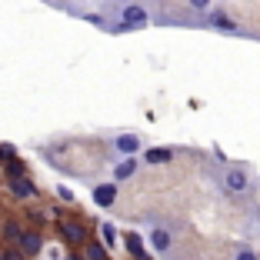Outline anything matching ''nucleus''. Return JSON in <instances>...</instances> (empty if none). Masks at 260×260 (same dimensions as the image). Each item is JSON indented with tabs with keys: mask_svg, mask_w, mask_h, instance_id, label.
<instances>
[{
	"mask_svg": "<svg viewBox=\"0 0 260 260\" xmlns=\"http://www.w3.org/2000/svg\"><path fill=\"white\" fill-rule=\"evenodd\" d=\"M177 150H170V147H150V150L140 153V164L144 167H167V164H174Z\"/></svg>",
	"mask_w": 260,
	"mask_h": 260,
	"instance_id": "obj_9",
	"label": "nucleus"
},
{
	"mask_svg": "<svg viewBox=\"0 0 260 260\" xmlns=\"http://www.w3.org/2000/svg\"><path fill=\"white\" fill-rule=\"evenodd\" d=\"M220 184L227 193H234V197H244V193H250L253 187V174L250 167H244V164H227L220 174Z\"/></svg>",
	"mask_w": 260,
	"mask_h": 260,
	"instance_id": "obj_2",
	"label": "nucleus"
},
{
	"mask_svg": "<svg viewBox=\"0 0 260 260\" xmlns=\"http://www.w3.org/2000/svg\"><path fill=\"white\" fill-rule=\"evenodd\" d=\"M7 187H10V193H14L17 200H23V204H34V200L40 197V187L34 184L30 177H23V180H7Z\"/></svg>",
	"mask_w": 260,
	"mask_h": 260,
	"instance_id": "obj_10",
	"label": "nucleus"
},
{
	"mask_svg": "<svg viewBox=\"0 0 260 260\" xmlns=\"http://www.w3.org/2000/svg\"><path fill=\"white\" fill-rule=\"evenodd\" d=\"M4 174H7V180H23V177H27V164H23L20 157H14V160L4 164Z\"/></svg>",
	"mask_w": 260,
	"mask_h": 260,
	"instance_id": "obj_15",
	"label": "nucleus"
},
{
	"mask_svg": "<svg viewBox=\"0 0 260 260\" xmlns=\"http://www.w3.org/2000/svg\"><path fill=\"white\" fill-rule=\"evenodd\" d=\"M207 23H210L214 30H220V34H230V37H237V34H240V23H234L227 14H223V10H210Z\"/></svg>",
	"mask_w": 260,
	"mask_h": 260,
	"instance_id": "obj_11",
	"label": "nucleus"
},
{
	"mask_svg": "<svg viewBox=\"0 0 260 260\" xmlns=\"http://www.w3.org/2000/svg\"><path fill=\"white\" fill-rule=\"evenodd\" d=\"M0 234H4V240H7V247H17V240H20L23 234V220L20 217H4V223H0Z\"/></svg>",
	"mask_w": 260,
	"mask_h": 260,
	"instance_id": "obj_12",
	"label": "nucleus"
},
{
	"mask_svg": "<svg viewBox=\"0 0 260 260\" xmlns=\"http://www.w3.org/2000/svg\"><path fill=\"white\" fill-rule=\"evenodd\" d=\"M123 250H127L134 260H140V257H144V253H147V247H144V240H140V234L127 230V234H123Z\"/></svg>",
	"mask_w": 260,
	"mask_h": 260,
	"instance_id": "obj_13",
	"label": "nucleus"
},
{
	"mask_svg": "<svg viewBox=\"0 0 260 260\" xmlns=\"http://www.w3.org/2000/svg\"><path fill=\"white\" fill-rule=\"evenodd\" d=\"M17 157V150L10 144H0V164H7V160H14Z\"/></svg>",
	"mask_w": 260,
	"mask_h": 260,
	"instance_id": "obj_20",
	"label": "nucleus"
},
{
	"mask_svg": "<svg viewBox=\"0 0 260 260\" xmlns=\"http://www.w3.org/2000/svg\"><path fill=\"white\" fill-rule=\"evenodd\" d=\"M4 260H27L17 247H4Z\"/></svg>",
	"mask_w": 260,
	"mask_h": 260,
	"instance_id": "obj_22",
	"label": "nucleus"
},
{
	"mask_svg": "<svg viewBox=\"0 0 260 260\" xmlns=\"http://www.w3.org/2000/svg\"><path fill=\"white\" fill-rule=\"evenodd\" d=\"M67 260H84V253H74V257H67Z\"/></svg>",
	"mask_w": 260,
	"mask_h": 260,
	"instance_id": "obj_23",
	"label": "nucleus"
},
{
	"mask_svg": "<svg viewBox=\"0 0 260 260\" xmlns=\"http://www.w3.org/2000/svg\"><path fill=\"white\" fill-rule=\"evenodd\" d=\"M77 17H80V20H87L90 27H97V30H110V23H114L110 17H104V14H90V10H80Z\"/></svg>",
	"mask_w": 260,
	"mask_h": 260,
	"instance_id": "obj_16",
	"label": "nucleus"
},
{
	"mask_svg": "<svg viewBox=\"0 0 260 260\" xmlns=\"http://www.w3.org/2000/svg\"><path fill=\"white\" fill-rule=\"evenodd\" d=\"M234 260H260V253L250 244H237L234 247Z\"/></svg>",
	"mask_w": 260,
	"mask_h": 260,
	"instance_id": "obj_17",
	"label": "nucleus"
},
{
	"mask_svg": "<svg viewBox=\"0 0 260 260\" xmlns=\"http://www.w3.org/2000/svg\"><path fill=\"white\" fill-rule=\"evenodd\" d=\"M80 253H84V260H110V250L104 247V240H93V237L84 244Z\"/></svg>",
	"mask_w": 260,
	"mask_h": 260,
	"instance_id": "obj_14",
	"label": "nucleus"
},
{
	"mask_svg": "<svg viewBox=\"0 0 260 260\" xmlns=\"http://www.w3.org/2000/svg\"><path fill=\"white\" fill-rule=\"evenodd\" d=\"M27 217H30V227H34V230H40V227L47 223V214L40 210V207H30V210H27Z\"/></svg>",
	"mask_w": 260,
	"mask_h": 260,
	"instance_id": "obj_19",
	"label": "nucleus"
},
{
	"mask_svg": "<svg viewBox=\"0 0 260 260\" xmlns=\"http://www.w3.org/2000/svg\"><path fill=\"white\" fill-rule=\"evenodd\" d=\"M54 193H57V197L63 200V204H74V193H70V190H67L63 184H60V187H54Z\"/></svg>",
	"mask_w": 260,
	"mask_h": 260,
	"instance_id": "obj_21",
	"label": "nucleus"
},
{
	"mask_svg": "<svg viewBox=\"0 0 260 260\" xmlns=\"http://www.w3.org/2000/svg\"><path fill=\"white\" fill-rule=\"evenodd\" d=\"M110 147H114L120 157H140V153H144V137L134 134V130H123V134H117V137L110 140Z\"/></svg>",
	"mask_w": 260,
	"mask_h": 260,
	"instance_id": "obj_4",
	"label": "nucleus"
},
{
	"mask_svg": "<svg viewBox=\"0 0 260 260\" xmlns=\"http://www.w3.org/2000/svg\"><path fill=\"white\" fill-rule=\"evenodd\" d=\"M117 197H120V187H117L114 180H107V184H93V187H90V200L100 207V210H110V207L117 204Z\"/></svg>",
	"mask_w": 260,
	"mask_h": 260,
	"instance_id": "obj_5",
	"label": "nucleus"
},
{
	"mask_svg": "<svg viewBox=\"0 0 260 260\" xmlns=\"http://www.w3.org/2000/svg\"><path fill=\"white\" fill-rule=\"evenodd\" d=\"M140 157H120V160L110 167V174H114V184H123V180H134V177L140 174Z\"/></svg>",
	"mask_w": 260,
	"mask_h": 260,
	"instance_id": "obj_8",
	"label": "nucleus"
},
{
	"mask_svg": "<svg viewBox=\"0 0 260 260\" xmlns=\"http://www.w3.org/2000/svg\"><path fill=\"white\" fill-rule=\"evenodd\" d=\"M17 250H20L27 260L37 257V253L44 250V234H40V230H34V227H23L20 240H17Z\"/></svg>",
	"mask_w": 260,
	"mask_h": 260,
	"instance_id": "obj_6",
	"label": "nucleus"
},
{
	"mask_svg": "<svg viewBox=\"0 0 260 260\" xmlns=\"http://www.w3.org/2000/svg\"><path fill=\"white\" fill-rule=\"evenodd\" d=\"M57 230H60V237L67 240L70 247H80V250H84V244L90 240V227L84 223V217H77V220L60 217V220H57Z\"/></svg>",
	"mask_w": 260,
	"mask_h": 260,
	"instance_id": "obj_3",
	"label": "nucleus"
},
{
	"mask_svg": "<svg viewBox=\"0 0 260 260\" xmlns=\"http://www.w3.org/2000/svg\"><path fill=\"white\" fill-rule=\"evenodd\" d=\"M147 244H150L153 253H170L174 250V234H170V227H164V223H153Z\"/></svg>",
	"mask_w": 260,
	"mask_h": 260,
	"instance_id": "obj_7",
	"label": "nucleus"
},
{
	"mask_svg": "<svg viewBox=\"0 0 260 260\" xmlns=\"http://www.w3.org/2000/svg\"><path fill=\"white\" fill-rule=\"evenodd\" d=\"M100 234H104V247H107V250H110V247H117V230H114V223L104 220V223H100Z\"/></svg>",
	"mask_w": 260,
	"mask_h": 260,
	"instance_id": "obj_18",
	"label": "nucleus"
},
{
	"mask_svg": "<svg viewBox=\"0 0 260 260\" xmlns=\"http://www.w3.org/2000/svg\"><path fill=\"white\" fill-rule=\"evenodd\" d=\"M150 10L140 4V0H130V4H120L117 7V20L110 23V30L114 34H134V30H144L150 27Z\"/></svg>",
	"mask_w": 260,
	"mask_h": 260,
	"instance_id": "obj_1",
	"label": "nucleus"
},
{
	"mask_svg": "<svg viewBox=\"0 0 260 260\" xmlns=\"http://www.w3.org/2000/svg\"><path fill=\"white\" fill-rule=\"evenodd\" d=\"M0 260H4V247H0Z\"/></svg>",
	"mask_w": 260,
	"mask_h": 260,
	"instance_id": "obj_24",
	"label": "nucleus"
}]
</instances>
